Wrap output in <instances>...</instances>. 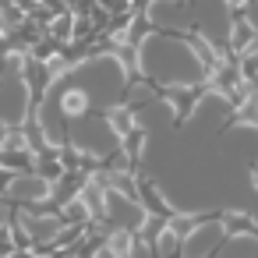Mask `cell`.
<instances>
[{"label":"cell","instance_id":"obj_1","mask_svg":"<svg viewBox=\"0 0 258 258\" xmlns=\"http://www.w3.org/2000/svg\"><path fill=\"white\" fill-rule=\"evenodd\" d=\"M219 226H223V237H244V233H258V223H254L251 216L237 212V209L223 212V216H219Z\"/></svg>","mask_w":258,"mask_h":258},{"label":"cell","instance_id":"obj_2","mask_svg":"<svg viewBox=\"0 0 258 258\" xmlns=\"http://www.w3.org/2000/svg\"><path fill=\"white\" fill-rule=\"evenodd\" d=\"M187 46H191V53L198 57V64L205 68V75H216V71L223 68V60H219V53H216V50L209 46V39H205V36H198V32H195V36L187 39Z\"/></svg>","mask_w":258,"mask_h":258},{"label":"cell","instance_id":"obj_3","mask_svg":"<svg viewBox=\"0 0 258 258\" xmlns=\"http://www.w3.org/2000/svg\"><path fill=\"white\" fill-rule=\"evenodd\" d=\"M230 46H233L237 53H247L251 46H258V29H254L247 18H237L233 29H230Z\"/></svg>","mask_w":258,"mask_h":258},{"label":"cell","instance_id":"obj_4","mask_svg":"<svg viewBox=\"0 0 258 258\" xmlns=\"http://www.w3.org/2000/svg\"><path fill=\"white\" fill-rule=\"evenodd\" d=\"M135 233L127 230V226H117V230H110V237H106V247L113 251V254H120V258H131L135 254Z\"/></svg>","mask_w":258,"mask_h":258},{"label":"cell","instance_id":"obj_5","mask_svg":"<svg viewBox=\"0 0 258 258\" xmlns=\"http://www.w3.org/2000/svg\"><path fill=\"white\" fill-rule=\"evenodd\" d=\"M166 99L177 106V120H184V117H187V110L195 106V99H198V96H195V89L177 85V89H166Z\"/></svg>","mask_w":258,"mask_h":258},{"label":"cell","instance_id":"obj_6","mask_svg":"<svg viewBox=\"0 0 258 258\" xmlns=\"http://www.w3.org/2000/svg\"><path fill=\"white\" fill-rule=\"evenodd\" d=\"M106 120H110V127L124 138L127 131H135V110L131 106H113L110 113H106Z\"/></svg>","mask_w":258,"mask_h":258},{"label":"cell","instance_id":"obj_7","mask_svg":"<svg viewBox=\"0 0 258 258\" xmlns=\"http://www.w3.org/2000/svg\"><path fill=\"white\" fill-rule=\"evenodd\" d=\"M138 198L145 202V209H149V212H156V216H173V212H170V205H166V202L156 195V187H152V184H145V180H138Z\"/></svg>","mask_w":258,"mask_h":258},{"label":"cell","instance_id":"obj_8","mask_svg":"<svg viewBox=\"0 0 258 258\" xmlns=\"http://www.w3.org/2000/svg\"><path fill=\"white\" fill-rule=\"evenodd\" d=\"M202 223H205L202 216H166V223H163V226H166V230H173L180 240H187V233H195Z\"/></svg>","mask_w":258,"mask_h":258},{"label":"cell","instance_id":"obj_9","mask_svg":"<svg viewBox=\"0 0 258 258\" xmlns=\"http://www.w3.org/2000/svg\"><path fill=\"white\" fill-rule=\"evenodd\" d=\"M60 106H64V113H68V117H78V113H85V110H89V99H85V92H82V89H68V92L60 96Z\"/></svg>","mask_w":258,"mask_h":258},{"label":"cell","instance_id":"obj_10","mask_svg":"<svg viewBox=\"0 0 258 258\" xmlns=\"http://www.w3.org/2000/svg\"><path fill=\"white\" fill-rule=\"evenodd\" d=\"M53 36H57L60 43H64V39H75V15H68V11H64V15L53 22Z\"/></svg>","mask_w":258,"mask_h":258},{"label":"cell","instance_id":"obj_11","mask_svg":"<svg viewBox=\"0 0 258 258\" xmlns=\"http://www.w3.org/2000/svg\"><path fill=\"white\" fill-rule=\"evenodd\" d=\"M258 75V46H251L244 57H240V78L247 82V78H254Z\"/></svg>","mask_w":258,"mask_h":258},{"label":"cell","instance_id":"obj_12","mask_svg":"<svg viewBox=\"0 0 258 258\" xmlns=\"http://www.w3.org/2000/svg\"><path fill=\"white\" fill-rule=\"evenodd\" d=\"M120 142H124V152H127V156H138V152H142V145H145V135L135 127V131H127Z\"/></svg>","mask_w":258,"mask_h":258},{"label":"cell","instance_id":"obj_13","mask_svg":"<svg viewBox=\"0 0 258 258\" xmlns=\"http://www.w3.org/2000/svg\"><path fill=\"white\" fill-rule=\"evenodd\" d=\"M15 177H18L15 170H8V166H0V198H4V195L11 191V184H15Z\"/></svg>","mask_w":258,"mask_h":258},{"label":"cell","instance_id":"obj_14","mask_svg":"<svg viewBox=\"0 0 258 258\" xmlns=\"http://www.w3.org/2000/svg\"><path fill=\"white\" fill-rule=\"evenodd\" d=\"M0 226H11V209H8L4 198H0Z\"/></svg>","mask_w":258,"mask_h":258},{"label":"cell","instance_id":"obj_15","mask_svg":"<svg viewBox=\"0 0 258 258\" xmlns=\"http://www.w3.org/2000/svg\"><path fill=\"white\" fill-rule=\"evenodd\" d=\"M8 138H11V124H8V120H0V149L8 145Z\"/></svg>","mask_w":258,"mask_h":258},{"label":"cell","instance_id":"obj_16","mask_svg":"<svg viewBox=\"0 0 258 258\" xmlns=\"http://www.w3.org/2000/svg\"><path fill=\"white\" fill-rule=\"evenodd\" d=\"M223 4H226L230 11H244V8L251 4V0H223Z\"/></svg>","mask_w":258,"mask_h":258},{"label":"cell","instance_id":"obj_17","mask_svg":"<svg viewBox=\"0 0 258 258\" xmlns=\"http://www.w3.org/2000/svg\"><path fill=\"white\" fill-rule=\"evenodd\" d=\"M247 177H251V184L258 187V163H251V166H247Z\"/></svg>","mask_w":258,"mask_h":258},{"label":"cell","instance_id":"obj_18","mask_svg":"<svg viewBox=\"0 0 258 258\" xmlns=\"http://www.w3.org/2000/svg\"><path fill=\"white\" fill-rule=\"evenodd\" d=\"M36 258H39V254H36Z\"/></svg>","mask_w":258,"mask_h":258}]
</instances>
